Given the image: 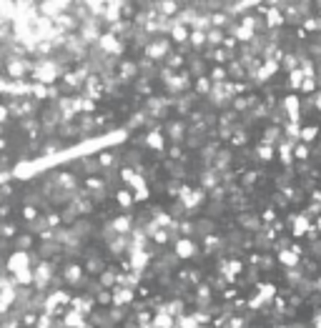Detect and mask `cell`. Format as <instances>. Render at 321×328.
I'll use <instances>...</instances> for the list:
<instances>
[{"label":"cell","instance_id":"1","mask_svg":"<svg viewBox=\"0 0 321 328\" xmlns=\"http://www.w3.org/2000/svg\"><path fill=\"white\" fill-rule=\"evenodd\" d=\"M58 73H61V68L56 66V63H51V61H43V63L33 66V75H35V80H40V83H53V80L58 78Z\"/></svg>","mask_w":321,"mask_h":328},{"label":"cell","instance_id":"2","mask_svg":"<svg viewBox=\"0 0 321 328\" xmlns=\"http://www.w3.org/2000/svg\"><path fill=\"white\" fill-rule=\"evenodd\" d=\"M98 45H101L103 53H108V56H111V53H121V48H123L116 33H103L101 40H98Z\"/></svg>","mask_w":321,"mask_h":328},{"label":"cell","instance_id":"3","mask_svg":"<svg viewBox=\"0 0 321 328\" xmlns=\"http://www.w3.org/2000/svg\"><path fill=\"white\" fill-rule=\"evenodd\" d=\"M28 265H30V256L28 253H23V251H18V253H13L10 256V261H8V268L18 276V273H23V270H28Z\"/></svg>","mask_w":321,"mask_h":328},{"label":"cell","instance_id":"4","mask_svg":"<svg viewBox=\"0 0 321 328\" xmlns=\"http://www.w3.org/2000/svg\"><path fill=\"white\" fill-rule=\"evenodd\" d=\"M166 53H168V40H163V38H158L156 43H151V45L146 48V56H148V58H153V61L163 58Z\"/></svg>","mask_w":321,"mask_h":328},{"label":"cell","instance_id":"5","mask_svg":"<svg viewBox=\"0 0 321 328\" xmlns=\"http://www.w3.org/2000/svg\"><path fill=\"white\" fill-rule=\"evenodd\" d=\"M193 253H196V246H193L191 238H178V243H176V256H178V258H191Z\"/></svg>","mask_w":321,"mask_h":328},{"label":"cell","instance_id":"6","mask_svg":"<svg viewBox=\"0 0 321 328\" xmlns=\"http://www.w3.org/2000/svg\"><path fill=\"white\" fill-rule=\"evenodd\" d=\"M186 38H191V33H189L184 25H178V23H176V25H173V30H171V40H173V43H184Z\"/></svg>","mask_w":321,"mask_h":328},{"label":"cell","instance_id":"7","mask_svg":"<svg viewBox=\"0 0 321 328\" xmlns=\"http://www.w3.org/2000/svg\"><path fill=\"white\" fill-rule=\"evenodd\" d=\"M113 228H116L118 233H126V231H130V228H133V221H130L128 215H118V218L113 221Z\"/></svg>","mask_w":321,"mask_h":328},{"label":"cell","instance_id":"8","mask_svg":"<svg viewBox=\"0 0 321 328\" xmlns=\"http://www.w3.org/2000/svg\"><path fill=\"white\" fill-rule=\"evenodd\" d=\"M65 326L80 328L83 326V316H80L78 311H68V313H65Z\"/></svg>","mask_w":321,"mask_h":328},{"label":"cell","instance_id":"9","mask_svg":"<svg viewBox=\"0 0 321 328\" xmlns=\"http://www.w3.org/2000/svg\"><path fill=\"white\" fill-rule=\"evenodd\" d=\"M206 43H208V45H218V43H223V33H221L218 28H211V30L206 33Z\"/></svg>","mask_w":321,"mask_h":328},{"label":"cell","instance_id":"10","mask_svg":"<svg viewBox=\"0 0 321 328\" xmlns=\"http://www.w3.org/2000/svg\"><path fill=\"white\" fill-rule=\"evenodd\" d=\"M304 80H306V78H304V70H294V73H289V85H291L294 90H296V88H301V85H304Z\"/></svg>","mask_w":321,"mask_h":328},{"label":"cell","instance_id":"11","mask_svg":"<svg viewBox=\"0 0 321 328\" xmlns=\"http://www.w3.org/2000/svg\"><path fill=\"white\" fill-rule=\"evenodd\" d=\"M304 231H311V226H309V221H306L304 215H296V218H294V233L301 236Z\"/></svg>","mask_w":321,"mask_h":328},{"label":"cell","instance_id":"12","mask_svg":"<svg viewBox=\"0 0 321 328\" xmlns=\"http://www.w3.org/2000/svg\"><path fill=\"white\" fill-rule=\"evenodd\" d=\"M65 281H68V283H80V268H78L75 263L65 268Z\"/></svg>","mask_w":321,"mask_h":328},{"label":"cell","instance_id":"13","mask_svg":"<svg viewBox=\"0 0 321 328\" xmlns=\"http://www.w3.org/2000/svg\"><path fill=\"white\" fill-rule=\"evenodd\" d=\"M130 301H133V291H128V288H126V291H118L116 298H113L116 306H123V303H130Z\"/></svg>","mask_w":321,"mask_h":328},{"label":"cell","instance_id":"14","mask_svg":"<svg viewBox=\"0 0 321 328\" xmlns=\"http://www.w3.org/2000/svg\"><path fill=\"white\" fill-rule=\"evenodd\" d=\"M279 261L284 263V265H296V263H299V256H296L294 251H281Z\"/></svg>","mask_w":321,"mask_h":328},{"label":"cell","instance_id":"15","mask_svg":"<svg viewBox=\"0 0 321 328\" xmlns=\"http://www.w3.org/2000/svg\"><path fill=\"white\" fill-rule=\"evenodd\" d=\"M153 323H156L158 328H171L173 326V316H168V313H158Z\"/></svg>","mask_w":321,"mask_h":328},{"label":"cell","instance_id":"16","mask_svg":"<svg viewBox=\"0 0 321 328\" xmlns=\"http://www.w3.org/2000/svg\"><path fill=\"white\" fill-rule=\"evenodd\" d=\"M316 135H319V128H316V126H314V128H301V140H304V143H314Z\"/></svg>","mask_w":321,"mask_h":328},{"label":"cell","instance_id":"17","mask_svg":"<svg viewBox=\"0 0 321 328\" xmlns=\"http://www.w3.org/2000/svg\"><path fill=\"white\" fill-rule=\"evenodd\" d=\"M236 38H239V40H251V38H254V30L246 28V25H239V28H236Z\"/></svg>","mask_w":321,"mask_h":328},{"label":"cell","instance_id":"18","mask_svg":"<svg viewBox=\"0 0 321 328\" xmlns=\"http://www.w3.org/2000/svg\"><path fill=\"white\" fill-rule=\"evenodd\" d=\"M266 23H268V25H281V23H284V15H281L279 10H271V13L266 15Z\"/></svg>","mask_w":321,"mask_h":328},{"label":"cell","instance_id":"19","mask_svg":"<svg viewBox=\"0 0 321 328\" xmlns=\"http://www.w3.org/2000/svg\"><path fill=\"white\" fill-rule=\"evenodd\" d=\"M258 158L261 160H271L273 158V145H258Z\"/></svg>","mask_w":321,"mask_h":328},{"label":"cell","instance_id":"20","mask_svg":"<svg viewBox=\"0 0 321 328\" xmlns=\"http://www.w3.org/2000/svg\"><path fill=\"white\" fill-rule=\"evenodd\" d=\"M148 145H153V148L161 150V148H163V135H161V133H151V135H148Z\"/></svg>","mask_w":321,"mask_h":328},{"label":"cell","instance_id":"21","mask_svg":"<svg viewBox=\"0 0 321 328\" xmlns=\"http://www.w3.org/2000/svg\"><path fill=\"white\" fill-rule=\"evenodd\" d=\"M206 43V33L203 30H193L191 33V45H203Z\"/></svg>","mask_w":321,"mask_h":328},{"label":"cell","instance_id":"22","mask_svg":"<svg viewBox=\"0 0 321 328\" xmlns=\"http://www.w3.org/2000/svg\"><path fill=\"white\" fill-rule=\"evenodd\" d=\"M168 133L173 135V140H181V135H184V126H181V123H173V126H168Z\"/></svg>","mask_w":321,"mask_h":328},{"label":"cell","instance_id":"23","mask_svg":"<svg viewBox=\"0 0 321 328\" xmlns=\"http://www.w3.org/2000/svg\"><path fill=\"white\" fill-rule=\"evenodd\" d=\"M23 215H25V221H28V223H30V221H33V223L38 221V210H35V208H30V205H28V208H23Z\"/></svg>","mask_w":321,"mask_h":328},{"label":"cell","instance_id":"24","mask_svg":"<svg viewBox=\"0 0 321 328\" xmlns=\"http://www.w3.org/2000/svg\"><path fill=\"white\" fill-rule=\"evenodd\" d=\"M133 200H135V198L130 196L128 191H121V193H118V203H121V205H123V208H126V205H130V203H133Z\"/></svg>","mask_w":321,"mask_h":328},{"label":"cell","instance_id":"25","mask_svg":"<svg viewBox=\"0 0 321 328\" xmlns=\"http://www.w3.org/2000/svg\"><path fill=\"white\" fill-rule=\"evenodd\" d=\"M158 8H161L166 15H171V13H176V10H178V5H176V3H161Z\"/></svg>","mask_w":321,"mask_h":328},{"label":"cell","instance_id":"26","mask_svg":"<svg viewBox=\"0 0 321 328\" xmlns=\"http://www.w3.org/2000/svg\"><path fill=\"white\" fill-rule=\"evenodd\" d=\"M116 283V276L113 273H103L101 276V286H113Z\"/></svg>","mask_w":321,"mask_h":328},{"label":"cell","instance_id":"27","mask_svg":"<svg viewBox=\"0 0 321 328\" xmlns=\"http://www.w3.org/2000/svg\"><path fill=\"white\" fill-rule=\"evenodd\" d=\"M30 243H33V238H30V236H20V241H18V248H20V251H25Z\"/></svg>","mask_w":321,"mask_h":328},{"label":"cell","instance_id":"28","mask_svg":"<svg viewBox=\"0 0 321 328\" xmlns=\"http://www.w3.org/2000/svg\"><path fill=\"white\" fill-rule=\"evenodd\" d=\"M306 155H309V148H306V145H299V148H296V158H299V160H306Z\"/></svg>","mask_w":321,"mask_h":328},{"label":"cell","instance_id":"29","mask_svg":"<svg viewBox=\"0 0 321 328\" xmlns=\"http://www.w3.org/2000/svg\"><path fill=\"white\" fill-rule=\"evenodd\" d=\"M0 233H3V236H13V233H15V226H13V223H3Z\"/></svg>","mask_w":321,"mask_h":328},{"label":"cell","instance_id":"30","mask_svg":"<svg viewBox=\"0 0 321 328\" xmlns=\"http://www.w3.org/2000/svg\"><path fill=\"white\" fill-rule=\"evenodd\" d=\"M181 63H184V61H181V56H171V58H168V66H171V68H178Z\"/></svg>","mask_w":321,"mask_h":328},{"label":"cell","instance_id":"31","mask_svg":"<svg viewBox=\"0 0 321 328\" xmlns=\"http://www.w3.org/2000/svg\"><path fill=\"white\" fill-rule=\"evenodd\" d=\"M108 163H113V155L111 153H101V166H108Z\"/></svg>","mask_w":321,"mask_h":328},{"label":"cell","instance_id":"32","mask_svg":"<svg viewBox=\"0 0 321 328\" xmlns=\"http://www.w3.org/2000/svg\"><path fill=\"white\" fill-rule=\"evenodd\" d=\"M213 61H216V63H223V61H226V53H223V50H216V53H213Z\"/></svg>","mask_w":321,"mask_h":328},{"label":"cell","instance_id":"33","mask_svg":"<svg viewBox=\"0 0 321 328\" xmlns=\"http://www.w3.org/2000/svg\"><path fill=\"white\" fill-rule=\"evenodd\" d=\"M148 198V188H141V191H135V200H146Z\"/></svg>","mask_w":321,"mask_h":328},{"label":"cell","instance_id":"34","mask_svg":"<svg viewBox=\"0 0 321 328\" xmlns=\"http://www.w3.org/2000/svg\"><path fill=\"white\" fill-rule=\"evenodd\" d=\"M273 218H276V213H273V210H266V213H263V221H266V223H271Z\"/></svg>","mask_w":321,"mask_h":328},{"label":"cell","instance_id":"35","mask_svg":"<svg viewBox=\"0 0 321 328\" xmlns=\"http://www.w3.org/2000/svg\"><path fill=\"white\" fill-rule=\"evenodd\" d=\"M316 108H319V111H321V95H319V98H316Z\"/></svg>","mask_w":321,"mask_h":328}]
</instances>
